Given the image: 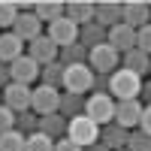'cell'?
Returning a JSON list of instances; mask_svg holds the SVG:
<instances>
[{
  "label": "cell",
  "instance_id": "obj_1",
  "mask_svg": "<svg viewBox=\"0 0 151 151\" xmlns=\"http://www.w3.org/2000/svg\"><path fill=\"white\" fill-rule=\"evenodd\" d=\"M142 82H145V79H139V76H133L130 70L118 67L115 73L109 76V97L115 100V103H121V100H139Z\"/></svg>",
  "mask_w": 151,
  "mask_h": 151
},
{
  "label": "cell",
  "instance_id": "obj_2",
  "mask_svg": "<svg viewBox=\"0 0 151 151\" xmlns=\"http://www.w3.org/2000/svg\"><path fill=\"white\" fill-rule=\"evenodd\" d=\"M67 139L76 142L79 148H88V145L100 142V127H97L88 115H79V118L67 121Z\"/></svg>",
  "mask_w": 151,
  "mask_h": 151
},
{
  "label": "cell",
  "instance_id": "obj_3",
  "mask_svg": "<svg viewBox=\"0 0 151 151\" xmlns=\"http://www.w3.org/2000/svg\"><path fill=\"white\" fill-rule=\"evenodd\" d=\"M85 115L91 118L97 127H106V124L115 121V100L109 94H91L85 100Z\"/></svg>",
  "mask_w": 151,
  "mask_h": 151
},
{
  "label": "cell",
  "instance_id": "obj_4",
  "mask_svg": "<svg viewBox=\"0 0 151 151\" xmlns=\"http://www.w3.org/2000/svg\"><path fill=\"white\" fill-rule=\"evenodd\" d=\"M88 67L94 70V76H112L118 67H121V55L115 52L112 45H97L88 52Z\"/></svg>",
  "mask_w": 151,
  "mask_h": 151
},
{
  "label": "cell",
  "instance_id": "obj_5",
  "mask_svg": "<svg viewBox=\"0 0 151 151\" xmlns=\"http://www.w3.org/2000/svg\"><path fill=\"white\" fill-rule=\"evenodd\" d=\"M94 88V70L88 64H76V67H67L64 70V91L67 94H88Z\"/></svg>",
  "mask_w": 151,
  "mask_h": 151
},
{
  "label": "cell",
  "instance_id": "obj_6",
  "mask_svg": "<svg viewBox=\"0 0 151 151\" xmlns=\"http://www.w3.org/2000/svg\"><path fill=\"white\" fill-rule=\"evenodd\" d=\"M58 103H60V94L55 91V88H33V94H30V112L36 118H45V115H55L58 112Z\"/></svg>",
  "mask_w": 151,
  "mask_h": 151
},
{
  "label": "cell",
  "instance_id": "obj_7",
  "mask_svg": "<svg viewBox=\"0 0 151 151\" xmlns=\"http://www.w3.org/2000/svg\"><path fill=\"white\" fill-rule=\"evenodd\" d=\"M121 24H127L133 30L151 24V3H145V0H127V3H121Z\"/></svg>",
  "mask_w": 151,
  "mask_h": 151
},
{
  "label": "cell",
  "instance_id": "obj_8",
  "mask_svg": "<svg viewBox=\"0 0 151 151\" xmlns=\"http://www.w3.org/2000/svg\"><path fill=\"white\" fill-rule=\"evenodd\" d=\"M30 88L27 85H18V82H9L3 88V106L12 109L15 115H21V112H30Z\"/></svg>",
  "mask_w": 151,
  "mask_h": 151
},
{
  "label": "cell",
  "instance_id": "obj_9",
  "mask_svg": "<svg viewBox=\"0 0 151 151\" xmlns=\"http://www.w3.org/2000/svg\"><path fill=\"white\" fill-rule=\"evenodd\" d=\"M142 109H145L142 100H121V103H115V124H118V127H124V130L139 127Z\"/></svg>",
  "mask_w": 151,
  "mask_h": 151
},
{
  "label": "cell",
  "instance_id": "obj_10",
  "mask_svg": "<svg viewBox=\"0 0 151 151\" xmlns=\"http://www.w3.org/2000/svg\"><path fill=\"white\" fill-rule=\"evenodd\" d=\"M58 52H60V48L48 40V33H42V36H36V40L27 42V58L36 60L40 67H45V64H52V60H58Z\"/></svg>",
  "mask_w": 151,
  "mask_h": 151
},
{
  "label": "cell",
  "instance_id": "obj_11",
  "mask_svg": "<svg viewBox=\"0 0 151 151\" xmlns=\"http://www.w3.org/2000/svg\"><path fill=\"white\" fill-rule=\"evenodd\" d=\"M48 40H52L58 48H64V45H73V42H79V27L64 15V18H58L48 24Z\"/></svg>",
  "mask_w": 151,
  "mask_h": 151
},
{
  "label": "cell",
  "instance_id": "obj_12",
  "mask_svg": "<svg viewBox=\"0 0 151 151\" xmlns=\"http://www.w3.org/2000/svg\"><path fill=\"white\" fill-rule=\"evenodd\" d=\"M106 45H112L118 55H127L136 48V30L127 27V24H115V27H109L106 33Z\"/></svg>",
  "mask_w": 151,
  "mask_h": 151
},
{
  "label": "cell",
  "instance_id": "obj_13",
  "mask_svg": "<svg viewBox=\"0 0 151 151\" xmlns=\"http://www.w3.org/2000/svg\"><path fill=\"white\" fill-rule=\"evenodd\" d=\"M12 33H15L21 42H30L36 36H42V21L36 18L33 12H18L15 24H12Z\"/></svg>",
  "mask_w": 151,
  "mask_h": 151
},
{
  "label": "cell",
  "instance_id": "obj_14",
  "mask_svg": "<svg viewBox=\"0 0 151 151\" xmlns=\"http://www.w3.org/2000/svg\"><path fill=\"white\" fill-rule=\"evenodd\" d=\"M40 64L36 60H30L27 55H21L18 60H12L9 64V76H12V82H18V85H30V82H36L40 79Z\"/></svg>",
  "mask_w": 151,
  "mask_h": 151
},
{
  "label": "cell",
  "instance_id": "obj_15",
  "mask_svg": "<svg viewBox=\"0 0 151 151\" xmlns=\"http://www.w3.org/2000/svg\"><path fill=\"white\" fill-rule=\"evenodd\" d=\"M94 21L106 30L121 24V3L118 0H97L94 3Z\"/></svg>",
  "mask_w": 151,
  "mask_h": 151
},
{
  "label": "cell",
  "instance_id": "obj_16",
  "mask_svg": "<svg viewBox=\"0 0 151 151\" xmlns=\"http://www.w3.org/2000/svg\"><path fill=\"white\" fill-rule=\"evenodd\" d=\"M64 15L76 27H85V24L94 21V3L91 0H70V3H64Z\"/></svg>",
  "mask_w": 151,
  "mask_h": 151
},
{
  "label": "cell",
  "instance_id": "obj_17",
  "mask_svg": "<svg viewBox=\"0 0 151 151\" xmlns=\"http://www.w3.org/2000/svg\"><path fill=\"white\" fill-rule=\"evenodd\" d=\"M24 55V42L18 40L12 30H0V64H12V60H18Z\"/></svg>",
  "mask_w": 151,
  "mask_h": 151
},
{
  "label": "cell",
  "instance_id": "obj_18",
  "mask_svg": "<svg viewBox=\"0 0 151 151\" xmlns=\"http://www.w3.org/2000/svg\"><path fill=\"white\" fill-rule=\"evenodd\" d=\"M127 136H130V130H124L112 121L106 127H100V145H106L109 151H121V148H127Z\"/></svg>",
  "mask_w": 151,
  "mask_h": 151
},
{
  "label": "cell",
  "instance_id": "obj_19",
  "mask_svg": "<svg viewBox=\"0 0 151 151\" xmlns=\"http://www.w3.org/2000/svg\"><path fill=\"white\" fill-rule=\"evenodd\" d=\"M36 133H45L52 142H58V139H64L67 136V118L64 115H45V118H40V127H36Z\"/></svg>",
  "mask_w": 151,
  "mask_h": 151
},
{
  "label": "cell",
  "instance_id": "obj_20",
  "mask_svg": "<svg viewBox=\"0 0 151 151\" xmlns=\"http://www.w3.org/2000/svg\"><path fill=\"white\" fill-rule=\"evenodd\" d=\"M121 67L130 70L133 76H139V79H145V73L151 70V58H148L145 52H139V48H133V52L121 55Z\"/></svg>",
  "mask_w": 151,
  "mask_h": 151
},
{
  "label": "cell",
  "instance_id": "obj_21",
  "mask_svg": "<svg viewBox=\"0 0 151 151\" xmlns=\"http://www.w3.org/2000/svg\"><path fill=\"white\" fill-rule=\"evenodd\" d=\"M58 115H64L67 121L85 115V97L82 94H60V103H58Z\"/></svg>",
  "mask_w": 151,
  "mask_h": 151
},
{
  "label": "cell",
  "instance_id": "obj_22",
  "mask_svg": "<svg viewBox=\"0 0 151 151\" xmlns=\"http://www.w3.org/2000/svg\"><path fill=\"white\" fill-rule=\"evenodd\" d=\"M106 27H100L97 21H91V24H85V27H79V42L91 52V48H97V45H103L106 42Z\"/></svg>",
  "mask_w": 151,
  "mask_h": 151
},
{
  "label": "cell",
  "instance_id": "obj_23",
  "mask_svg": "<svg viewBox=\"0 0 151 151\" xmlns=\"http://www.w3.org/2000/svg\"><path fill=\"white\" fill-rule=\"evenodd\" d=\"M33 15L40 18V21H58V18H64V3L60 0H40V3L33 6Z\"/></svg>",
  "mask_w": 151,
  "mask_h": 151
},
{
  "label": "cell",
  "instance_id": "obj_24",
  "mask_svg": "<svg viewBox=\"0 0 151 151\" xmlns=\"http://www.w3.org/2000/svg\"><path fill=\"white\" fill-rule=\"evenodd\" d=\"M58 60L64 67H76V64H88V48L82 42H73V45H64L58 52Z\"/></svg>",
  "mask_w": 151,
  "mask_h": 151
},
{
  "label": "cell",
  "instance_id": "obj_25",
  "mask_svg": "<svg viewBox=\"0 0 151 151\" xmlns=\"http://www.w3.org/2000/svg\"><path fill=\"white\" fill-rule=\"evenodd\" d=\"M64 64H60V60H52V64H45L42 70H40V79H42V85L45 88H64Z\"/></svg>",
  "mask_w": 151,
  "mask_h": 151
},
{
  "label": "cell",
  "instance_id": "obj_26",
  "mask_svg": "<svg viewBox=\"0 0 151 151\" xmlns=\"http://www.w3.org/2000/svg\"><path fill=\"white\" fill-rule=\"evenodd\" d=\"M24 151H55V142L45 133H30L24 136Z\"/></svg>",
  "mask_w": 151,
  "mask_h": 151
},
{
  "label": "cell",
  "instance_id": "obj_27",
  "mask_svg": "<svg viewBox=\"0 0 151 151\" xmlns=\"http://www.w3.org/2000/svg\"><path fill=\"white\" fill-rule=\"evenodd\" d=\"M0 151H24V133L18 130L0 133Z\"/></svg>",
  "mask_w": 151,
  "mask_h": 151
},
{
  "label": "cell",
  "instance_id": "obj_28",
  "mask_svg": "<svg viewBox=\"0 0 151 151\" xmlns=\"http://www.w3.org/2000/svg\"><path fill=\"white\" fill-rule=\"evenodd\" d=\"M15 18H18V6L9 0H0V30H12Z\"/></svg>",
  "mask_w": 151,
  "mask_h": 151
},
{
  "label": "cell",
  "instance_id": "obj_29",
  "mask_svg": "<svg viewBox=\"0 0 151 151\" xmlns=\"http://www.w3.org/2000/svg\"><path fill=\"white\" fill-rule=\"evenodd\" d=\"M36 127H40V118H36L33 112H21V115H15V130L18 133L30 136V133H36Z\"/></svg>",
  "mask_w": 151,
  "mask_h": 151
},
{
  "label": "cell",
  "instance_id": "obj_30",
  "mask_svg": "<svg viewBox=\"0 0 151 151\" xmlns=\"http://www.w3.org/2000/svg\"><path fill=\"white\" fill-rule=\"evenodd\" d=\"M127 151H151V136H145L142 130H130L127 136Z\"/></svg>",
  "mask_w": 151,
  "mask_h": 151
},
{
  "label": "cell",
  "instance_id": "obj_31",
  "mask_svg": "<svg viewBox=\"0 0 151 151\" xmlns=\"http://www.w3.org/2000/svg\"><path fill=\"white\" fill-rule=\"evenodd\" d=\"M136 48H139V52H145V55L151 58V24H145V27L136 30Z\"/></svg>",
  "mask_w": 151,
  "mask_h": 151
},
{
  "label": "cell",
  "instance_id": "obj_32",
  "mask_svg": "<svg viewBox=\"0 0 151 151\" xmlns=\"http://www.w3.org/2000/svg\"><path fill=\"white\" fill-rule=\"evenodd\" d=\"M6 130H15V112L0 103V133H6Z\"/></svg>",
  "mask_w": 151,
  "mask_h": 151
},
{
  "label": "cell",
  "instance_id": "obj_33",
  "mask_svg": "<svg viewBox=\"0 0 151 151\" xmlns=\"http://www.w3.org/2000/svg\"><path fill=\"white\" fill-rule=\"evenodd\" d=\"M139 130H142L145 136H151V106H145V109H142V118H139Z\"/></svg>",
  "mask_w": 151,
  "mask_h": 151
},
{
  "label": "cell",
  "instance_id": "obj_34",
  "mask_svg": "<svg viewBox=\"0 0 151 151\" xmlns=\"http://www.w3.org/2000/svg\"><path fill=\"white\" fill-rule=\"evenodd\" d=\"M55 151H85V148H79L76 142H70L67 136H64V139H58V142H55Z\"/></svg>",
  "mask_w": 151,
  "mask_h": 151
},
{
  "label": "cell",
  "instance_id": "obj_35",
  "mask_svg": "<svg viewBox=\"0 0 151 151\" xmlns=\"http://www.w3.org/2000/svg\"><path fill=\"white\" fill-rule=\"evenodd\" d=\"M12 82V76H9V67L6 64H0V91H3V88Z\"/></svg>",
  "mask_w": 151,
  "mask_h": 151
},
{
  "label": "cell",
  "instance_id": "obj_36",
  "mask_svg": "<svg viewBox=\"0 0 151 151\" xmlns=\"http://www.w3.org/2000/svg\"><path fill=\"white\" fill-rule=\"evenodd\" d=\"M142 100H145V106H151V79L148 82H142V94H139Z\"/></svg>",
  "mask_w": 151,
  "mask_h": 151
},
{
  "label": "cell",
  "instance_id": "obj_37",
  "mask_svg": "<svg viewBox=\"0 0 151 151\" xmlns=\"http://www.w3.org/2000/svg\"><path fill=\"white\" fill-rule=\"evenodd\" d=\"M85 151H109V148H106V145H100V142H94V145H88Z\"/></svg>",
  "mask_w": 151,
  "mask_h": 151
},
{
  "label": "cell",
  "instance_id": "obj_38",
  "mask_svg": "<svg viewBox=\"0 0 151 151\" xmlns=\"http://www.w3.org/2000/svg\"><path fill=\"white\" fill-rule=\"evenodd\" d=\"M0 97H3V91H0Z\"/></svg>",
  "mask_w": 151,
  "mask_h": 151
},
{
  "label": "cell",
  "instance_id": "obj_39",
  "mask_svg": "<svg viewBox=\"0 0 151 151\" xmlns=\"http://www.w3.org/2000/svg\"><path fill=\"white\" fill-rule=\"evenodd\" d=\"M121 151H127V148H121Z\"/></svg>",
  "mask_w": 151,
  "mask_h": 151
},
{
  "label": "cell",
  "instance_id": "obj_40",
  "mask_svg": "<svg viewBox=\"0 0 151 151\" xmlns=\"http://www.w3.org/2000/svg\"><path fill=\"white\" fill-rule=\"evenodd\" d=\"M148 73H151V70H148Z\"/></svg>",
  "mask_w": 151,
  "mask_h": 151
}]
</instances>
